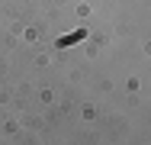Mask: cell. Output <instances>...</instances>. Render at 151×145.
<instances>
[]
</instances>
